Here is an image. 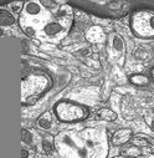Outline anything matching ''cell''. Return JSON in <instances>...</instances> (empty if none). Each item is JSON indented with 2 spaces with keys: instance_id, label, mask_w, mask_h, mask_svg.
I'll return each instance as SVG.
<instances>
[{
  "instance_id": "obj_1",
  "label": "cell",
  "mask_w": 154,
  "mask_h": 158,
  "mask_svg": "<svg viewBox=\"0 0 154 158\" xmlns=\"http://www.w3.org/2000/svg\"><path fill=\"white\" fill-rule=\"evenodd\" d=\"M55 114L62 122H77L88 116V108L68 100H62L55 106Z\"/></svg>"
},
{
  "instance_id": "obj_2",
  "label": "cell",
  "mask_w": 154,
  "mask_h": 158,
  "mask_svg": "<svg viewBox=\"0 0 154 158\" xmlns=\"http://www.w3.org/2000/svg\"><path fill=\"white\" fill-rule=\"evenodd\" d=\"M131 26L133 32L142 39L154 37V14L149 11H138L132 16Z\"/></svg>"
},
{
  "instance_id": "obj_3",
  "label": "cell",
  "mask_w": 154,
  "mask_h": 158,
  "mask_svg": "<svg viewBox=\"0 0 154 158\" xmlns=\"http://www.w3.org/2000/svg\"><path fill=\"white\" fill-rule=\"evenodd\" d=\"M61 31H62V25L57 21H50L44 27V32L46 34V36H56Z\"/></svg>"
},
{
  "instance_id": "obj_4",
  "label": "cell",
  "mask_w": 154,
  "mask_h": 158,
  "mask_svg": "<svg viewBox=\"0 0 154 158\" xmlns=\"http://www.w3.org/2000/svg\"><path fill=\"white\" fill-rule=\"evenodd\" d=\"M0 24H2L3 27L10 26V25L15 24V18H14V15L10 14L9 11L2 9V10H0Z\"/></svg>"
},
{
  "instance_id": "obj_5",
  "label": "cell",
  "mask_w": 154,
  "mask_h": 158,
  "mask_svg": "<svg viewBox=\"0 0 154 158\" xmlns=\"http://www.w3.org/2000/svg\"><path fill=\"white\" fill-rule=\"evenodd\" d=\"M129 81L136 86H145L149 84V77L145 75H132Z\"/></svg>"
},
{
  "instance_id": "obj_6",
  "label": "cell",
  "mask_w": 154,
  "mask_h": 158,
  "mask_svg": "<svg viewBox=\"0 0 154 158\" xmlns=\"http://www.w3.org/2000/svg\"><path fill=\"white\" fill-rule=\"evenodd\" d=\"M129 136H131V131L129 130H121L118 131L117 133L114 135V143L116 144H122L124 142H127L129 139Z\"/></svg>"
},
{
  "instance_id": "obj_7",
  "label": "cell",
  "mask_w": 154,
  "mask_h": 158,
  "mask_svg": "<svg viewBox=\"0 0 154 158\" xmlns=\"http://www.w3.org/2000/svg\"><path fill=\"white\" fill-rule=\"evenodd\" d=\"M98 116L104 121H114L117 118V114L116 112H113L112 110H108V108H102L99 112H98Z\"/></svg>"
},
{
  "instance_id": "obj_8",
  "label": "cell",
  "mask_w": 154,
  "mask_h": 158,
  "mask_svg": "<svg viewBox=\"0 0 154 158\" xmlns=\"http://www.w3.org/2000/svg\"><path fill=\"white\" fill-rule=\"evenodd\" d=\"M37 123H38V126H40L41 128H45V130L50 128L51 125H52L50 113H45V114H43L40 118H38V122H37Z\"/></svg>"
},
{
  "instance_id": "obj_9",
  "label": "cell",
  "mask_w": 154,
  "mask_h": 158,
  "mask_svg": "<svg viewBox=\"0 0 154 158\" xmlns=\"http://www.w3.org/2000/svg\"><path fill=\"white\" fill-rule=\"evenodd\" d=\"M112 46L114 48V50H117V51H123V48H124V43L122 40V37L120 35H116L113 36L112 39Z\"/></svg>"
},
{
  "instance_id": "obj_10",
  "label": "cell",
  "mask_w": 154,
  "mask_h": 158,
  "mask_svg": "<svg viewBox=\"0 0 154 158\" xmlns=\"http://www.w3.org/2000/svg\"><path fill=\"white\" fill-rule=\"evenodd\" d=\"M22 142L26 144H31L32 143V135L31 132H29L27 130H22Z\"/></svg>"
},
{
  "instance_id": "obj_11",
  "label": "cell",
  "mask_w": 154,
  "mask_h": 158,
  "mask_svg": "<svg viewBox=\"0 0 154 158\" xmlns=\"http://www.w3.org/2000/svg\"><path fill=\"white\" fill-rule=\"evenodd\" d=\"M43 148H44V151H45L46 153H51V152L54 151V146H52V143L49 142V141H46V139L43 142Z\"/></svg>"
},
{
  "instance_id": "obj_12",
  "label": "cell",
  "mask_w": 154,
  "mask_h": 158,
  "mask_svg": "<svg viewBox=\"0 0 154 158\" xmlns=\"http://www.w3.org/2000/svg\"><path fill=\"white\" fill-rule=\"evenodd\" d=\"M27 157H29V152L25 148H22V158H27Z\"/></svg>"
},
{
  "instance_id": "obj_13",
  "label": "cell",
  "mask_w": 154,
  "mask_h": 158,
  "mask_svg": "<svg viewBox=\"0 0 154 158\" xmlns=\"http://www.w3.org/2000/svg\"><path fill=\"white\" fill-rule=\"evenodd\" d=\"M149 76H150V78H152V80L154 81V67L150 70V72H149Z\"/></svg>"
},
{
  "instance_id": "obj_14",
  "label": "cell",
  "mask_w": 154,
  "mask_h": 158,
  "mask_svg": "<svg viewBox=\"0 0 154 158\" xmlns=\"http://www.w3.org/2000/svg\"><path fill=\"white\" fill-rule=\"evenodd\" d=\"M150 127H152V130H153V131H154V120H153V121H152V123H150Z\"/></svg>"
},
{
  "instance_id": "obj_15",
  "label": "cell",
  "mask_w": 154,
  "mask_h": 158,
  "mask_svg": "<svg viewBox=\"0 0 154 158\" xmlns=\"http://www.w3.org/2000/svg\"><path fill=\"white\" fill-rule=\"evenodd\" d=\"M153 113H154V107H153Z\"/></svg>"
}]
</instances>
